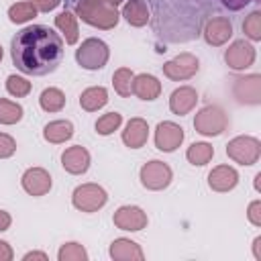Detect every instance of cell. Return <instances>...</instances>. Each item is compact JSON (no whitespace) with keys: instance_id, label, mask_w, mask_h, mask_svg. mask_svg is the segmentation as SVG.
<instances>
[{"instance_id":"cell-28","label":"cell","mask_w":261,"mask_h":261,"mask_svg":"<svg viewBox=\"0 0 261 261\" xmlns=\"http://www.w3.org/2000/svg\"><path fill=\"white\" fill-rule=\"evenodd\" d=\"M22 114H24V108L18 102L0 98V124H6V126L16 124L22 120Z\"/></svg>"},{"instance_id":"cell-11","label":"cell","mask_w":261,"mask_h":261,"mask_svg":"<svg viewBox=\"0 0 261 261\" xmlns=\"http://www.w3.org/2000/svg\"><path fill=\"white\" fill-rule=\"evenodd\" d=\"M184 137H186V133H184V128L177 122H173V120H161L155 126L153 141H155V147L159 151L171 153V151H175L184 143Z\"/></svg>"},{"instance_id":"cell-24","label":"cell","mask_w":261,"mask_h":261,"mask_svg":"<svg viewBox=\"0 0 261 261\" xmlns=\"http://www.w3.org/2000/svg\"><path fill=\"white\" fill-rule=\"evenodd\" d=\"M55 27L59 29V33L63 35L67 45H75L80 39V29H77V16L69 10H63L55 16Z\"/></svg>"},{"instance_id":"cell-27","label":"cell","mask_w":261,"mask_h":261,"mask_svg":"<svg viewBox=\"0 0 261 261\" xmlns=\"http://www.w3.org/2000/svg\"><path fill=\"white\" fill-rule=\"evenodd\" d=\"M133 80H135V73L130 67H118L114 73H112V86H114V92L122 98H128L133 94Z\"/></svg>"},{"instance_id":"cell-6","label":"cell","mask_w":261,"mask_h":261,"mask_svg":"<svg viewBox=\"0 0 261 261\" xmlns=\"http://www.w3.org/2000/svg\"><path fill=\"white\" fill-rule=\"evenodd\" d=\"M226 155L239 165H255L261 157V143L257 137L239 135L226 143Z\"/></svg>"},{"instance_id":"cell-1","label":"cell","mask_w":261,"mask_h":261,"mask_svg":"<svg viewBox=\"0 0 261 261\" xmlns=\"http://www.w3.org/2000/svg\"><path fill=\"white\" fill-rule=\"evenodd\" d=\"M10 55L22 73L45 75L59 67L63 59V39L45 24H31L12 37Z\"/></svg>"},{"instance_id":"cell-40","label":"cell","mask_w":261,"mask_h":261,"mask_svg":"<svg viewBox=\"0 0 261 261\" xmlns=\"http://www.w3.org/2000/svg\"><path fill=\"white\" fill-rule=\"evenodd\" d=\"M31 259L47 261V259H49V255H47V253H43V251H29V253H24V255H22V261H31Z\"/></svg>"},{"instance_id":"cell-39","label":"cell","mask_w":261,"mask_h":261,"mask_svg":"<svg viewBox=\"0 0 261 261\" xmlns=\"http://www.w3.org/2000/svg\"><path fill=\"white\" fill-rule=\"evenodd\" d=\"M10 224H12V216H10L6 210H0V232L8 230Z\"/></svg>"},{"instance_id":"cell-3","label":"cell","mask_w":261,"mask_h":261,"mask_svg":"<svg viewBox=\"0 0 261 261\" xmlns=\"http://www.w3.org/2000/svg\"><path fill=\"white\" fill-rule=\"evenodd\" d=\"M226 126H228V116L224 108L218 104H206L194 116V128L202 137H218L226 130Z\"/></svg>"},{"instance_id":"cell-10","label":"cell","mask_w":261,"mask_h":261,"mask_svg":"<svg viewBox=\"0 0 261 261\" xmlns=\"http://www.w3.org/2000/svg\"><path fill=\"white\" fill-rule=\"evenodd\" d=\"M112 222L116 228L120 230H126V232H139L143 228H147L149 224V218H147V212L141 208V206H135V204H124V206H118L112 214Z\"/></svg>"},{"instance_id":"cell-36","label":"cell","mask_w":261,"mask_h":261,"mask_svg":"<svg viewBox=\"0 0 261 261\" xmlns=\"http://www.w3.org/2000/svg\"><path fill=\"white\" fill-rule=\"evenodd\" d=\"M39 12H51V10H55L59 4H61V0H29Z\"/></svg>"},{"instance_id":"cell-23","label":"cell","mask_w":261,"mask_h":261,"mask_svg":"<svg viewBox=\"0 0 261 261\" xmlns=\"http://www.w3.org/2000/svg\"><path fill=\"white\" fill-rule=\"evenodd\" d=\"M108 104V90L104 86H90L80 94V106L86 112H98Z\"/></svg>"},{"instance_id":"cell-42","label":"cell","mask_w":261,"mask_h":261,"mask_svg":"<svg viewBox=\"0 0 261 261\" xmlns=\"http://www.w3.org/2000/svg\"><path fill=\"white\" fill-rule=\"evenodd\" d=\"M259 179H261V173H257V175H255V190H257V192L261 190V186H259Z\"/></svg>"},{"instance_id":"cell-4","label":"cell","mask_w":261,"mask_h":261,"mask_svg":"<svg viewBox=\"0 0 261 261\" xmlns=\"http://www.w3.org/2000/svg\"><path fill=\"white\" fill-rule=\"evenodd\" d=\"M110 59V49L102 39L90 37L84 39L82 45L75 49V61L80 67L88 69V71H96L102 69Z\"/></svg>"},{"instance_id":"cell-9","label":"cell","mask_w":261,"mask_h":261,"mask_svg":"<svg viewBox=\"0 0 261 261\" xmlns=\"http://www.w3.org/2000/svg\"><path fill=\"white\" fill-rule=\"evenodd\" d=\"M257 59V51L255 45L247 39H237L228 45V49L224 51V63L234 69V71H245L249 69Z\"/></svg>"},{"instance_id":"cell-16","label":"cell","mask_w":261,"mask_h":261,"mask_svg":"<svg viewBox=\"0 0 261 261\" xmlns=\"http://www.w3.org/2000/svg\"><path fill=\"white\" fill-rule=\"evenodd\" d=\"M239 184V171L232 167V165H216L210 169L208 173V188L212 192H218V194H224V192H230L234 190Z\"/></svg>"},{"instance_id":"cell-22","label":"cell","mask_w":261,"mask_h":261,"mask_svg":"<svg viewBox=\"0 0 261 261\" xmlns=\"http://www.w3.org/2000/svg\"><path fill=\"white\" fill-rule=\"evenodd\" d=\"M120 16H124V20L130 24V27H145L149 22V6L145 0H126L122 10H120Z\"/></svg>"},{"instance_id":"cell-37","label":"cell","mask_w":261,"mask_h":261,"mask_svg":"<svg viewBox=\"0 0 261 261\" xmlns=\"http://www.w3.org/2000/svg\"><path fill=\"white\" fill-rule=\"evenodd\" d=\"M251 2H255V0H220V4L226 6L228 10H243V8L249 6Z\"/></svg>"},{"instance_id":"cell-19","label":"cell","mask_w":261,"mask_h":261,"mask_svg":"<svg viewBox=\"0 0 261 261\" xmlns=\"http://www.w3.org/2000/svg\"><path fill=\"white\" fill-rule=\"evenodd\" d=\"M108 255L114 259V261H143L145 259V253L141 249L139 243L126 239V237H118L110 243V249H108Z\"/></svg>"},{"instance_id":"cell-13","label":"cell","mask_w":261,"mask_h":261,"mask_svg":"<svg viewBox=\"0 0 261 261\" xmlns=\"http://www.w3.org/2000/svg\"><path fill=\"white\" fill-rule=\"evenodd\" d=\"M202 37L208 45L220 47L232 39V22L226 16H212L202 29Z\"/></svg>"},{"instance_id":"cell-38","label":"cell","mask_w":261,"mask_h":261,"mask_svg":"<svg viewBox=\"0 0 261 261\" xmlns=\"http://www.w3.org/2000/svg\"><path fill=\"white\" fill-rule=\"evenodd\" d=\"M14 259V251L6 241H0V261H12Z\"/></svg>"},{"instance_id":"cell-21","label":"cell","mask_w":261,"mask_h":261,"mask_svg":"<svg viewBox=\"0 0 261 261\" xmlns=\"http://www.w3.org/2000/svg\"><path fill=\"white\" fill-rule=\"evenodd\" d=\"M73 137V124L71 120L59 118V120H51L43 126V139L51 145H61L65 141H69Z\"/></svg>"},{"instance_id":"cell-8","label":"cell","mask_w":261,"mask_h":261,"mask_svg":"<svg viewBox=\"0 0 261 261\" xmlns=\"http://www.w3.org/2000/svg\"><path fill=\"white\" fill-rule=\"evenodd\" d=\"M161 69H163V75L169 77L171 82H184V80H190V77H194L198 73L200 61H198V57L194 53L184 51V53L175 55L173 59L165 61L161 65Z\"/></svg>"},{"instance_id":"cell-15","label":"cell","mask_w":261,"mask_h":261,"mask_svg":"<svg viewBox=\"0 0 261 261\" xmlns=\"http://www.w3.org/2000/svg\"><path fill=\"white\" fill-rule=\"evenodd\" d=\"M90 163H92V157H90V151L82 145H71L67 147L63 153H61V165L67 173L71 175H82L90 169Z\"/></svg>"},{"instance_id":"cell-26","label":"cell","mask_w":261,"mask_h":261,"mask_svg":"<svg viewBox=\"0 0 261 261\" xmlns=\"http://www.w3.org/2000/svg\"><path fill=\"white\" fill-rule=\"evenodd\" d=\"M39 106L45 112H61L65 106V94L59 88H45L39 96Z\"/></svg>"},{"instance_id":"cell-7","label":"cell","mask_w":261,"mask_h":261,"mask_svg":"<svg viewBox=\"0 0 261 261\" xmlns=\"http://www.w3.org/2000/svg\"><path fill=\"white\" fill-rule=\"evenodd\" d=\"M139 179L143 184V188L151 190V192H161L165 190L171 179H173V171L171 167L165 163V161H159V159H151L147 161L141 171H139Z\"/></svg>"},{"instance_id":"cell-18","label":"cell","mask_w":261,"mask_h":261,"mask_svg":"<svg viewBox=\"0 0 261 261\" xmlns=\"http://www.w3.org/2000/svg\"><path fill=\"white\" fill-rule=\"evenodd\" d=\"M120 139H122V143L128 149H141V147H145V143L149 139V124H147V120L141 118V116L130 118L126 122L124 130H122Z\"/></svg>"},{"instance_id":"cell-2","label":"cell","mask_w":261,"mask_h":261,"mask_svg":"<svg viewBox=\"0 0 261 261\" xmlns=\"http://www.w3.org/2000/svg\"><path fill=\"white\" fill-rule=\"evenodd\" d=\"M73 14L82 22L94 29H100V31H110L120 20L118 6L110 4L108 0H77Z\"/></svg>"},{"instance_id":"cell-44","label":"cell","mask_w":261,"mask_h":261,"mask_svg":"<svg viewBox=\"0 0 261 261\" xmlns=\"http://www.w3.org/2000/svg\"><path fill=\"white\" fill-rule=\"evenodd\" d=\"M2 57H4V49H2V45H0V61H2Z\"/></svg>"},{"instance_id":"cell-32","label":"cell","mask_w":261,"mask_h":261,"mask_svg":"<svg viewBox=\"0 0 261 261\" xmlns=\"http://www.w3.org/2000/svg\"><path fill=\"white\" fill-rule=\"evenodd\" d=\"M31 90H33V84H31L27 77L16 75V73H10V75L6 77V92H8L10 96H14V98H24V96L31 94Z\"/></svg>"},{"instance_id":"cell-31","label":"cell","mask_w":261,"mask_h":261,"mask_svg":"<svg viewBox=\"0 0 261 261\" xmlns=\"http://www.w3.org/2000/svg\"><path fill=\"white\" fill-rule=\"evenodd\" d=\"M57 259L59 261H88V251L84 245L75 243V241H69V243H63L57 251Z\"/></svg>"},{"instance_id":"cell-30","label":"cell","mask_w":261,"mask_h":261,"mask_svg":"<svg viewBox=\"0 0 261 261\" xmlns=\"http://www.w3.org/2000/svg\"><path fill=\"white\" fill-rule=\"evenodd\" d=\"M120 124H122V114L120 112H106V114H102L98 120H96V133L98 135H102V137H108V135H112L114 130H118L120 128Z\"/></svg>"},{"instance_id":"cell-35","label":"cell","mask_w":261,"mask_h":261,"mask_svg":"<svg viewBox=\"0 0 261 261\" xmlns=\"http://www.w3.org/2000/svg\"><path fill=\"white\" fill-rule=\"evenodd\" d=\"M247 218L253 226H261V200H253L247 208Z\"/></svg>"},{"instance_id":"cell-29","label":"cell","mask_w":261,"mask_h":261,"mask_svg":"<svg viewBox=\"0 0 261 261\" xmlns=\"http://www.w3.org/2000/svg\"><path fill=\"white\" fill-rule=\"evenodd\" d=\"M37 14H39V10L31 2H16L8 8V18L14 24H24V22L33 20Z\"/></svg>"},{"instance_id":"cell-25","label":"cell","mask_w":261,"mask_h":261,"mask_svg":"<svg viewBox=\"0 0 261 261\" xmlns=\"http://www.w3.org/2000/svg\"><path fill=\"white\" fill-rule=\"evenodd\" d=\"M212 157H214V147H212L210 143H206V141H196V143H192V145L188 147V151H186V159H188L192 165H198V167L210 163Z\"/></svg>"},{"instance_id":"cell-14","label":"cell","mask_w":261,"mask_h":261,"mask_svg":"<svg viewBox=\"0 0 261 261\" xmlns=\"http://www.w3.org/2000/svg\"><path fill=\"white\" fill-rule=\"evenodd\" d=\"M232 94L241 104H259L261 102V75L251 73L237 77L232 84Z\"/></svg>"},{"instance_id":"cell-12","label":"cell","mask_w":261,"mask_h":261,"mask_svg":"<svg viewBox=\"0 0 261 261\" xmlns=\"http://www.w3.org/2000/svg\"><path fill=\"white\" fill-rule=\"evenodd\" d=\"M20 186L29 196L41 198V196L49 194V190L53 186V179H51V173L45 167H29L20 177Z\"/></svg>"},{"instance_id":"cell-5","label":"cell","mask_w":261,"mask_h":261,"mask_svg":"<svg viewBox=\"0 0 261 261\" xmlns=\"http://www.w3.org/2000/svg\"><path fill=\"white\" fill-rule=\"evenodd\" d=\"M108 202V194L102 186L88 181V184H80L73 192H71V204L75 210L80 212H98L100 208H104Z\"/></svg>"},{"instance_id":"cell-41","label":"cell","mask_w":261,"mask_h":261,"mask_svg":"<svg viewBox=\"0 0 261 261\" xmlns=\"http://www.w3.org/2000/svg\"><path fill=\"white\" fill-rule=\"evenodd\" d=\"M253 255L257 261H261V237H255L253 241Z\"/></svg>"},{"instance_id":"cell-20","label":"cell","mask_w":261,"mask_h":261,"mask_svg":"<svg viewBox=\"0 0 261 261\" xmlns=\"http://www.w3.org/2000/svg\"><path fill=\"white\" fill-rule=\"evenodd\" d=\"M133 94L139 100H155L161 94V82L153 75V73H139L133 80Z\"/></svg>"},{"instance_id":"cell-34","label":"cell","mask_w":261,"mask_h":261,"mask_svg":"<svg viewBox=\"0 0 261 261\" xmlns=\"http://www.w3.org/2000/svg\"><path fill=\"white\" fill-rule=\"evenodd\" d=\"M16 153V141L8 133H0V159H8Z\"/></svg>"},{"instance_id":"cell-17","label":"cell","mask_w":261,"mask_h":261,"mask_svg":"<svg viewBox=\"0 0 261 261\" xmlns=\"http://www.w3.org/2000/svg\"><path fill=\"white\" fill-rule=\"evenodd\" d=\"M198 104V92L192 86H179L169 96V110L177 116L190 114Z\"/></svg>"},{"instance_id":"cell-43","label":"cell","mask_w":261,"mask_h":261,"mask_svg":"<svg viewBox=\"0 0 261 261\" xmlns=\"http://www.w3.org/2000/svg\"><path fill=\"white\" fill-rule=\"evenodd\" d=\"M108 2H110V4H114V6H118V4H122L124 0H108Z\"/></svg>"},{"instance_id":"cell-33","label":"cell","mask_w":261,"mask_h":261,"mask_svg":"<svg viewBox=\"0 0 261 261\" xmlns=\"http://www.w3.org/2000/svg\"><path fill=\"white\" fill-rule=\"evenodd\" d=\"M243 33H245L247 41H251V43L261 41V12L259 10H253L243 20Z\"/></svg>"}]
</instances>
